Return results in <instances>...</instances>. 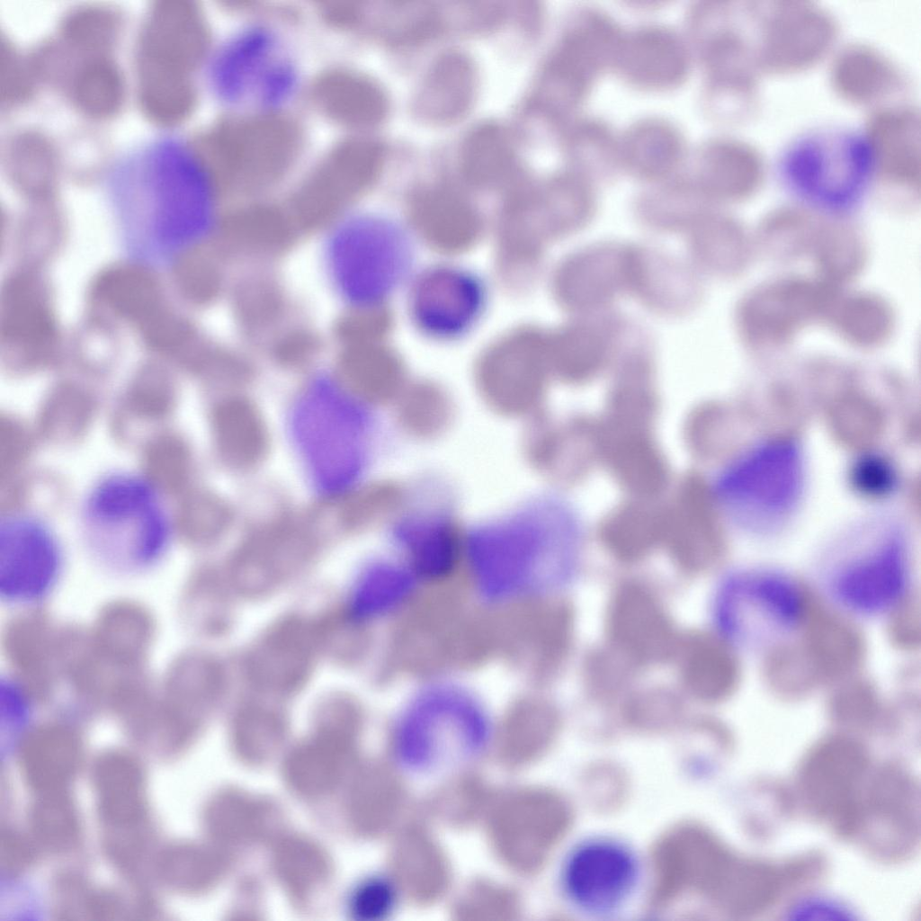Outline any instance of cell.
Instances as JSON below:
<instances>
[{
	"label": "cell",
	"mask_w": 921,
	"mask_h": 921,
	"mask_svg": "<svg viewBox=\"0 0 921 921\" xmlns=\"http://www.w3.org/2000/svg\"><path fill=\"white\" fill-rule=\"evenodd\" d=\"M112 191L128 248L165 264L210 228L213 189L201 156L172 139L157 141L114 171Z\"/></svg>",
	"instance_id": "obj_1"
},
{
	"label": "cell",
	"mask_w": 921,
	"mask_h": 921,
	"mask_svg": "<svg viewBox=\"0 0 921 921\" xmlns=\"http://www.w3.org/2000/svg\"><path fill=\"white\" fill-rule=\"evenodd\" d=\"M58 630L47 614L32 611L13 618L3 633V649L18 684L38 702H48L58 685Z\"/></svg>",
	"instance_id": "obj_28"
},
{
	"label": "cell",
	"mask_w": 921,
	"mask_h": 921,
	"mask_svg": "<svg viewBox=\"0 0 921 921\" xmlns=\"http://www.w3.org/2000/svg\"><path fill=\"white\" fill-rule=\"evenodd\" d=\"M387 498V491L380 487L358 489L339 505L336 514L339 526L353 531L367 525L382 511Z\"/></svg>",
	"instance_id": "obj_51"
},
{
	"label": "cell",
	"mask_w": 921,
	"mask_h": 921,
	"mask_svg": "<svg viewBox=\"0 0 921 921\" xmlns=\"http://www.w3.org/2000/svg\"><path fill=\"white\" fill-rule=\"evenodd\" d=\"M895 320L893 308L883 297L867 291H837L824 322L848 344L874 348L890 339Z\"/></svg>",
	"instance_id": "obj_36"
},
{
	"label": "cell",
	"mask_w": 921,
	"mask_h": 921,
	"mask_svg": "<svg viewBox=\"0 0 921 921\" xmlns=\"http://www.w3.org/2000/svg\"><path fill=\"white\" fill-rule=\"evenodd\" d=\"M681 676L686 689L695 697L711 700L729 688L732 666L728 647L718 639L693 635L679 643ZM676 651V652H677Z\"/></svg>",
	"instance_id": "obj_40"
},
{
	"label": "cell",
	"mask_w": 921,
	"mask_h": 921,
	"mask_svg": "<svg viewBox=\"0 0 921 921\" xmlns=\"http://www.w3.org/2000/svg\"><path fill=\"white\" fill-rule=\"evenodd\" d=\"M188 8L179 1H162L151 10L139 48V94L150 117L170 121L188 102L183 72L192 49Z\"/></svg>",
	"instance_id": "obj_12"
},
{
	"label": "cell",
	"mask_w": 921,
	"mask_h": 921,
	"mask_svg": "<svg viewBox=\"0 0 921 921\" xmlns=\"http://www.w3.org/2000/svg\"><path fill=\"white\" fill-rule=\"evenodd\" d=\"M363 234L362 223L358 224L360 234L349 238L344 234L338 237L350 246V249L336 241L332 246L333 270L337 272L340 286L344 292L355 300L366 301L375 300L376 296L385 292L387 285L390 287L395 269L399 271L401 264L399 243L394 244L400 237L388 228L389 226L365 223Z\"/></svg>",
	"instance_id": "obj_27"
},
{
	"label": "cell",
	"mask_w": 921,
	"mask_h": 921,
	"mask_svg": "<svg viewBox=\"0 0 921 921\" xmlns=\"http://www.w3.org/2000/svg\"><path fill=\"white\" fill-rule=\"evenodd\" d=\"M828 77L833 92L844 102L876 109L892 103L889 101L908 85L901 68L865 43H851L835 51Z\"/></svg>",
	"instance_id": "obj_29"
},
{
	"label": "cell",
	"mask_w": 921,
	"mask_h": 921,
	"mask_svg": "<svg viewBox=\"0 0 921 921\" xmlns=\"http://www.w3.org/2000/svg\"><path fill=\"white\" fill-rule=\"evenodd\" d=\"M392 539L401 561L419 582L449 578L463 556V540L450 510L443 505L405 511L394 524Z\"/></svg>",
	"instance_id": "obj_22"
},
{
	"label": "cell",
	"mask_w": 921,
	"mask_h": 921,
	"mask_svg": "<svg viewBox=\"0 0 921 921\" xmlns=\"http://www.w3.org/2000/svg\"><path fill=\"white\" fill-rule=\"evenodd\" d=\"M62 549L40 515L14 510L0 519V593L8 601L44 597L58 578Z\"/></svg>",
	"instance_id": "obj_16"
},
{
	"label": "cell",
	"mask_w": 921,
	"mask_h": 921,
	"mask_svg": "<svg viewBox=\"0 0 921 921\" xmlns=\"http://www.w3.org/2000/svg\"><path fill=\"white\" fill-rule=\"evenodd\" d=\"M571 506L541 496L473 526L463 540V557L482 601L505 604L540 594L552 560L580 533Z\"/></svg>",
	"instance_id": "obj_2"
},
{
	"label": "cell",
	"mask_w": 921,
	"mask_h": 921,
	"mask_svg": "<svg viewBox=\"0 0 921 921\" xmlns=\"http://www.w3.org/2000/svg\"><path fill=\"white\" fill-rule=\"evenodd\" d=\"M349 909L353 918L380 921L389 918L400 906L401 890L388 873H373L362 879L352 890Z\"/></svg>",
	"instance_id": "obj_47"
},
{
	"label": "cell",
	"mask_w": 921,
	"mask_h": 921,
	"mask_svg": "<svg viewBox=\"0 0 921 921\" xmlns=\"http://www.w3.org/2000/svg\"><path fill=\"white\" fill-rule=\"evenodd\" d=\"M224 671L213 657L198 651L175 658L158 693L149 746L160 756L178 752L222 698Z\"/></svg>",
	"instance_id": "obj_14"
},
{
	"label": "cell",
	"mask_w": 921,
	"mask_h": 921,
	"mask_svg": "<svg viewBox=\"0 0 921 921\" xmlns=\"http://www.w3.org/2000/svg\"><path fill=\"white\" fill-rule=\"evenodd\" d=\"M16 756L21 775L35 796L69 791L84 765V742L70 723L44 722L22 736Z\"/></svg>",
	"instance_id": "obj_26"
},
{
	"label": "cell",
	"mask_w": 921,
	"mask_h": 921,
	"mask_svg": "<svg viewBox=\"0 0 921 921\" xmlns=\"http://www.w3.org/2000/svg\"><path fill=\"white\" fill-rule=\"evenodd\" d=\"M149 836H154V834L153 835H149ZM135 837H141V836H135ZM123 838H128V837H123ZM129 838H132V837H129ZM102 839H116V838H102ZM117 839H120V838H117Z\"/></svg>",
	"instance_id": "obj_53"
},
{
	"label": "cell",
	"mask_w": 921,
	"mask_h": 921,
	"mask_svg": "<svg viewBox=\"0 0 921 921\" xmlns=\"http://www.w3.org/2000/svg\"><path fill=\"white\" fill-rule=\"evenodd\" d=\"M861 804L860 828L868 824L890 835L888 855L898 856L915 839L917 802L910 780L899 769H884L873 781L867 800Z\"/></svg>",
	"instance_id": "obj_35"
},
{
	"label": "cell",
	"mask_w": 921,
	"mask_h": 921,
	"mask_svg": "<svg viewBox=\"0 0 921 921\" xmlns=\"http://www.w3.org/2000/svg\"><path fill=\"white\" fill-rule=\"evenodd\" d=\"M848 480L858 495L879 499L890 496L896 491L899 474L890 459L877 452H866L851 463Z\"/></svg>",
	"instance_id": "obj_49"
},
{
	"label": "cell",
	"mask_w": 921,
	"mask_h": 921,
	"mask_svg": "<svg viewBox=\"0 0 921 921\" xmlns=\"http://www.w3.org/2000/svg\"><path fill=\"white\" fill-rule=\"evenodd\" d=\"M563 292L576 308L595 307L625 286L641 284L640 257L631 249L597 247L576 255L564 268Z\"/></svg>",
	"instance_id": "obj_31"
},
{
	"label": "cell",
	"mask_w": 921,
	"mask_h": 921,
	"mask_svg": "<svg viewBox=\"0 0 921 921\" xmlns=\"http://www.w3.org/2000/svg\"><path fill=\"white\" fill-rule=\"evenodd\" d=\"M94 805L103 837L153 833L146 771L140 759L125 749H108L90 766Z\"/></svg>",
	"instance_id": "obj_19"
},
{
	"label": "cell",
	"mask_w": 921,
	"mask_h": 921,
	"mask_svg": "<svg viewBox=\"0 0 921 921\" xmlns=\"http://www.w3.org/2000/svg\"><path fill=\"white\" fill-rule=\"evenodd\" d=\"M834 15L807 1H756L754 40L760 75L792 76L814 67L835 49Z\"/></svg>",
	"instance_id": "obj_11"
},
{
	"label": "cell",
	"mask_w": 921,
	"mask_h": 921,
	"mask_svg": "<svg viewBox=\"0 0 921 921\" xmlns=\"http://www.w3.org/2000/svg\"><path fill=\"white\" fill-rule=\"evenodd\" d=\"M318 648L316 624L295 617L279 621L249 651L248 679L264 693H292L308 679Z\"/></svg>",
	"instance_id": "obj_23"
},
{
	"label": "cell",
	"mask_w": 921,
	"mask_h": 921,
	"mask_svg": "<svg viewBox=\"0 0 921 921\" xmlns=\"http://www.w3.org/2000/svg\"><path fill=\"white\" fill-rule=\"evenodd\" d=\"M693 52L687 39L662 23L624 31L614 68L629 85L648 92H667L688 78Z\"/></svg>",
	"instance_id": "obj_20"
},
{
	"label": "cell",
	"mask_w": 921,
	"mask_h": 921,
	"mask_svg": "<svg viewBox=\"0 0 921 921\" xmlns=\"http://www.w3.org/2000/svg\"><path fill=\"white\" fill-rule=\"evenodd\" d=\"M494 720L473 692L436 683L416 693L393 722L390 755L399 773L433 782L468 770L489 752Z\"/></svg>",
	"instance_id": "obj_3"
},
{
	"label": "cell",
	"mask_w": 921,
	"mask_h": 921,
	"mask_svg": "<svg viewBox=\"0 0 921 921\" xmlns=\"http://www.w3.org/2000/svg\"><path fill=\"white\" fill-rule=\"evenodd\" d=\"M623 33L604 10L577 7L540 70L535 111L561 126L577 118L599 77L613 71Z\"/></svg>",
	"instance_id": "obj_7"
},
{
	"label": "cell",
	"mask_w": 921,
	"mask_h": 921,
	"mask_svg": "<svg viewBox=\"0 0 921 921\" xmlns=\"http://www.w3.org/2000/svg\"><path fill=\"white\" fill-rule=\"evenodd\" d=\"M836 292L820 280L791 277L765 283L738 307L742 339L757 349L785 345L809 325L824 321Z\"/></svg>",
	"instance_id": "obj_15"
},
{
	"label": "cell",
	"mask_w": 921,
	"mask_h": 921,
	"mask_svg": "<svg viewBox=\"0 0 921 921\" xmlns=\"http://www.w3.org/2000/svg\"><path fill=\"white\" fill-rule=\"evenodd\" d=\"M556 345L563 362L579 370L595 366L603 359L609 336L603 327L577 322L559 335Z\"/></svg>",
	"instance_id": "obj_48"
},
{
	"label": "cell",
	"mask_w": 921,
	"mask_h": 921,
	"mask_svg": "<svg viewBox=\"0 0 921 921\" xmlns=\"http://www.w3.org/2000/svg\"><path fill=\"white\" fill-rule=\"evenodd\" d=\"M782 169L798 189L834 202L854 198L872 176L863 135L839 130L796 140L785 152Z\"/></svg>",
	"instance_id": "obj_13"
},
{
	"label": "cell",
	"mask_w": 921,
	"mask_h": 921,
	"mask_svg": "<svg viewBox=\"0 0 921 921\" xmlns=\"http://www.w3.org/2000/svg\"><path fill=\"white\" fill-rule=\"evenodd\" d=\"M805 486L803 452L791 439L762 443L716 475L712 496L725 516L756 537L780 532L792 517Z\"/></svg>",
	"instance_id": "obj_6"
},
{
	"label": "cell",
	"mask_w": 921,
	"mask_h": 921,
	"mask_svg": "<svg viewBox=\"0 0 921 921\" xmlns=\"http://www.w3.org/2000/svg\"><path fill=\"white\" fill-rule=\"evenodd\" d=\"M71 88L78 106L95 115L114 111L122 95L119 71L111 61L100 56L85 60L76 69Z\"/></svg>",
	"instance_id": "obj_43"
},
{
	"label": "cell",
	"mask_w": 921,
	"mask_h": 921,
	"mask_svg": "<svg viewBox=\"0 0 921 921\" xmlns=\"http://www.w3.org/2000/svg\"><path fill=\"white\" fill-rule=\"evenodd\" d=\"M203 858L189 845L174 843L157 848L151 866V877L165 888L187 892L203 881Z\"/></svg>",
	"instance_id": "obj_46"
},
{
	"label": "cell",
	"mask_w": 921,
	"mask_h": 921,
	"mask_svg": "<svg viewBox=\"0 0 921 921\" xmlns=\"http://www.w3.org/2000/svg\"><path fill=\"white\" fill-rule=\"evenodd\" d=\"M317 537L307 524L279 522L251 536L230 566V580L243 595L260 597L293 578L308 565Z\"/></svg>",
	"instance_id": "obj_18"
},
{
	"label": "cell",
	"mask_w": 921,
	"mask_h": 921,
	"mask_svg": "<svg viewBox=\"0 0 921 921\" xmlns=\"http://www.w3.org/2000/svg\"><path fill=\"white\" fill-rule=\"evenodd\" d=\"M608 632L617 649L639 663L665 660L677 651L680 643L657 597L637 583L624 584L614 594Z\"/></svg>",
	"instance_id": "obj_24"
},
{
	"label": "cell",
	"mask_w": 921,
	"mask_h": 921,
	"mask_svg": "<svg viewBox=\"0 0 921 921\" xmlns=\"http://www.w3.org/2000/svg\"><path fill=\"white\" fill-rule=\"evenodd\" d=\"M867 766L866 752L859 745L831 740L811 752L801 768L800 783L807 805L841 835L857 831L858 791Z\"/></svg>",
	"instance_id": "obj_17"
},
{
	"label": "cell",
	"mask_w": 921,
	"mask_h": 921,
	"mask_svg": "<svg viewBox=\"0 0 921 921\" xmlns=\"http://www.w3.org/2000/svg\"><path fill=\"white\" fill-rule=\"evenodd\" d=\"M155 633V621L148 609L134 602L117 601L101 610L89 635L104 662L121 671H139Z\"/></svg>",
	"instance_id": "obj_32"
},
{
	"label": "cell",
	"mask_w": 921,
	"mask_h": 921,
	"mask_svg": "<svg viewBox=\"0 0 921 921\" xmlns=\"http://www.w3.org/2000/svg\"><path fill=\"white\" fill-rule=\"evenodd\" d=\"M807 611L803 585L784 568L750 565L733 573L719 599L725 643L761 654L794 639Z\"/></svg>",
	"instance_id": "obj_8"
},
{
	"label": "cell",
	"mask_w": 921,
	"mask_h": 921,
	"mask_svg": "<svg viewBox=\"0 0 921 921\" xmlns=\"http://www.w3.org/2000/svg\"><path fill=\"white\" fill-rule=\"evenodd\" d=\"M921 121L911 104L892 103L874 110L863 134L872 176L887 187L919 193Z\"/></svg>",
	"instance_id": "obj_21"
},
{
	"label": "cell",
	"mask_w": 921,
	"mask_h": 921,
	"mask_svg": "<svg viewBox=\"0 0 921 921\" xmlns=\"http://www.w3.org/2000/svg\"><path fill=\"white\" fill-rule=\"evenodd\" d=\"M810 255L820 281L836 287L860 273L866 250L861 235L853 227L822 219Z\"/></svg>",
	"instance_id": "obj_41"
},
{
	"label": "cell",
	"mask_w": 921,
	"mask_h": 921,
	"mask_svg": "<svg viewBox=\"0 0 921 921\" xmlns=\"http://www.w3.org/2000/svg\"><path fill=\"white\" fill-rule=\"evenodd\" d=\"M478 73L465 54L450 51L430 66L419 84L413 108L425 122L445 124L464 115L475 99Z\"/></svg>",
	"instance_id": "obj_33"
},
{
	"label": "cell",
	"mask_w": 921,
	"mask_h": 921,
	"mask_svg": "<svg viewBox=\"0 0 921 921\" xmlns=\"http://www.w3.org/2000/svg\"><path fill=\"white\" fill-rule=\"evenodd\" d=\"M418 583L415 574L401 560L374 563L358 578L347 613L362 625L392 615L412 599Z\"/></svg>",
	"instance_id": "obj_37"
},
{
	"label": "cell",
	"mask_w": 921,
	"mask_h": 921,
	"mask_svg": "<svg viewBox=\"0 0 921 921\" xmlns=\"http://www.w3.org/2000/svg\"><path fill=\"white\" fill-rule=\"evenodd\" d=\"M515 152L505 130L495 123L482 124L465 138L460 151L464 175L476 183H491L515 168Z\"/></svg>",
	"instance_id": "obj_42"
},
{
	"label": "cell",
	"mask_w": 921,
	"mask_h": 921,
	"mask_svg": "<svg viewBox=\"0 0 921 921\" xmlns=\"http://www.w3.org/2000/svg\"><path fill=\"white\" fill-rule=\"evenodd\" d=\"M117 18L109 11L85 9L71 14L64 25V36L70 43L88 49H103L113 39Z\"/></svg>",
	"instance_id": "obj_50"
},
{
	"label": "cell",
	"mask_w": 921,
	"mask_h": 921,
	"mask_svg": "<svg viewBox=\"0 0 921 921\" xmlns=\"http://www.w3.org/2000/svg\"><path fill=\"white\" fill-rule=\"evenodd\" d=\"M29 835L39 850L67 855L79 849L83 822L69 791L36 795L28 812Z\"/></svg>",
	"instance_id": "obj_39"
},
{
	"label": "cell",
	"mask_w": 921,
	"mask_h": 921,
	"mask_svg": "<svg viewBox=\"0 0 921 921\" xmlns=\"http://www.w3.org/2000/svg\"><path fill=\"white\" fill-rule=\"evenodd\" d=\"M812 577L822 597L840 613L859 620L883 618L914 587L910 538L896 523L855 531L826 550Z\"/></svg>",
	"instance_id": "obj_4"
},
{
	"label": "cell",
	"mask_w": 921,
	"mask_h": 921,
	"mask_svg": "<svg viewBox=\"0 0 921 921\" xmlns=\"http://www.w3.org/2000/svg\"><path fill=\"white\" fill-rule=\"evenodd\" d=\"M222 584L209 572L193 576L183 600V615L194 629L204 633L222 630L228 621V606Z\"/></svg>",
	"instance_id": "obj_45"
},
{
	"label": "cell",
	"mask_w": 921,
	"mask_h": 921,
	"mask_svg": "<svg viewBox=\"0 0 921 921\" xmlns=\"http://www.w3.org/2000/svg\"><path fill=\"white\" fill-rule=\"evenodd\" d=\"M765 174V161L755 146L717 136L698 146L687 176L707 201L735 202L753 196Z\"/></svg>",
	"instance_id": "obj_25"
},
{
	"label": "cell",
	"mask_w": 921,
	"mask_h": 921,
	"mask_svg": "<svg viewBox=\"0 0 921 921\" xmlns=\"http://www.w3.org/2000/svg\"><path fill=\"white\" fill-rule=\"evenodd\" d=\"M210 79L217 94L229 104L275 108L294 94L299 73L281 37L269 27L253 25L219 49Z\"/></svg>",
	"instance_id": "obj_10"
},
{
	"label": "cell",
	"mask_w": 921,
	"mask_h": 921,
	"mask_svg": "<svg viewBox=\"0 0 921 921\" xmlns=\"http://www.w3.org/2000/svg\"><path fill=\"white\" fill-rule=\"evenodd\" d=\"M820 219L801 209L777 210L763 225L762 242L770 253L779 257L809 255Z\"/></svg>",
	"instance_id": "obj_44"
},
{
	"label": "cell",
	"mask_w": 921,
	"mask_h": 921,
	"mask_svg": "<svg viewBox=\"0 0 921 921\" xmlns=\"http://www.w3.org/2000/svg\"><path fill=\"white\" fill-rule=\"evenodd\" d=\"M688 157L684 132L662 116L639 118L620 136L621 171L640 180L669 181L679 175Z\"/></svg>",
	"instance_id": "obj_30"
},
{
	"label": "cell",
	"mask_w": 921,
	"mask_h": 921,
	"mask_svg": "<svg viewBox=\"0 0 921 921\" xmlns=\"http://www.w3.org/2000/svg\"><path fill=\"white\" fill-rule=\"evenodd\" d=\"M644 862L627 839L593 833L574 841L556 869L559 899L572 912L593 919L622 914L634 901L644 881Z\"/></svg>",
	"instance_id": "obj_9"
},
{
	"label": "cell",
	"mask_w": 921,
	"mask_h": 921,
	"mask_svg": "<svg viewBox=\"0 0 921 921\" xmlns=\"http://www.w3.org/2000/svg\"><path fill=\"white\" fill-rule=\"evenodd\" d=\"M39 848L28 834L6 827L1 832L0 869L7 878L25 873L34 863Z\"/></svg>",
	"instance_id": "obj_52"
},
{
	"label": "cell",
	"mask_w": 921,
	"mask_h": 921,
	"mask_svg": "<svg viewBox=\"0 0 921 921\" xmlns=\"http://www.w3.org/2000/svg\"><path fill=\"white\" fill-rule=\"evenodd\" d=\"M212 427L223 463L235 470L252 469L265 459L270 436L255 404L239 396L221 399L214 408Z\"/></svg>",
	"instance_id": "obj_34"
},
{
	"label": "cell",
	"mask_w": 921,
	"mask_h": 921,
	"mask_svg": "<svg viewBox=\"0 0 921 921\" xmlns=\"http://www.w3.org/2000/svg\"><path fill=\"white\" fill-rule=\"evenodd\" d=\"M568 167L593 183L621 171L620 136L599 117H577L560 137Z\"/></svg>",
	"instance_id": "obj_38"
},
{
	"label": "cell",
	"mask_w": 921,
	"mask_h": 921,
	"mask_svg": "<svg viewBox=\"0 0 921 921\" xmlns=\"http://www.w3.org/2000/svg\"><path fill=\"white\" fill-rule=\"evenodd\" d=\"M77 525L94 558L130 571L160 559L173 532L161 493L148 478L127 469L106 472L92 483L79 505Z\"/></svg>",
	"instance_id": "obj_5"
}]
</instances>
